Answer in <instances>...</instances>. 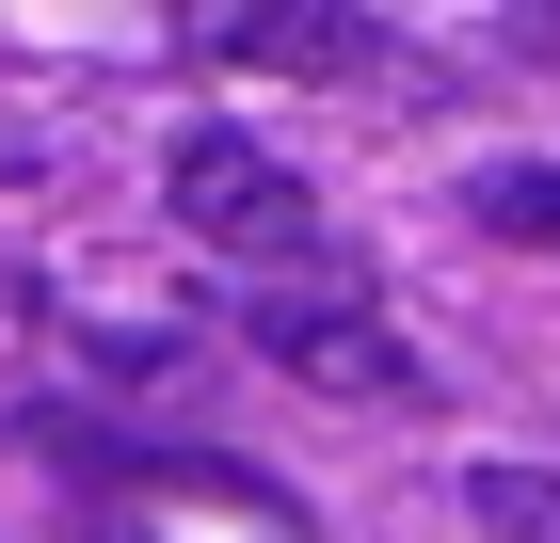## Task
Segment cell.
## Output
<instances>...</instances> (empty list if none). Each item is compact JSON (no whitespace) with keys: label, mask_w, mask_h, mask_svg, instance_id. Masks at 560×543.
Masks as SVG:
<instances>
[{"label":"cell","mask_w":560,"mask_h":543,"mask_svg":"<svg viewBox=\"0 0 560 543\" xmlns=\"http://www.w3.org/2000/svg\"><path fill=\"white\" fill-rule=\"evenodd\" d=\"M161 209H176V240H209V256H257V272L320 256V192H304V176L272 161L257 128H176V161H161Z\"/></svg>","instance_id":"cell-1"},{"label":"cell","mask_w":560,"mask_h":543,"mask_svg":"<svg viewBox=\"0 0 560 543\" xmlns=\"http://www.w3.org/2000/svg\"><path fill=\"white\" fill-rule=\"evenodd\" d=\"M257 352H272V368H289V383H320V400H400V383H417V352H400V335H385V304H352V288H320V272L257 304Z\"/></svg>","instance_id":"cell-2"},{"label":"cell","mask_w":560,"mask_h":543,"mask_svg":"<svg viewBox=\"0 0 560 543\" xmlns=\"http://www.w3.org/2000/svg\"><path fill=\"white\" fill-rule=\"evenodd\" d=\"M465 511L497 543H560V480H545V463H465Z\"/></svg>","instance_id":"cell-5"},{"label":"cell","mask_w":560,"mask_h":543,"mask_svg":"<svg viewBox=\"0 0 560 543\" xmlns=\"http://www.w3.org/2000/svg\"><path fill=\"white\" fill-rule=\"evenodd\" d=\"M192 48H224V64H304V81H320V64H352V16H192Z\"/></svg>","instance_id":"cell-3"},{"label":"cell","mask_w":560,"mask_h":543,"mask_svg":"<svg viewBox=\"0 0 560 543\" xmlns=\"http://www.w3.org/2000/svg\"><path fill=\"white\" fill-rule=\"evenodd\" d=\"M465 209H480V240L560 256V161H480V176H465Z\"/></svg>","instance_id":"cell-4"}]
</instances>
